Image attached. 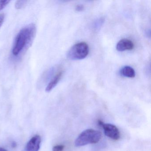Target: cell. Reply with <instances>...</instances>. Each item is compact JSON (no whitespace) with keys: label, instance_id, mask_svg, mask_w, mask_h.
<instances>
[{"label":"cell","instance_id":"obj_1","mask_svg":"<svg viewBox=\"0 0 151 151\" xmlns=\"http://www.w3.org/2000/svg\"><path fill=\"white\" fill-rule=\"evenodd\" d=\"M36 33V26L31 24L23 28L17 34L13 49V54L17 56L30 45Z\"/></svg>","mask_w":151,"mask_h":151},{"label":"cell","instance_id":"obj_2","mask_svg":"<svg viewBox=\"0 0 151 151\" xmlns=\"http://www.w3.org/2000/svg\"><path fill=\"white\" fill-rule=\"evenodd\" d=\"M101 138L100 132L88 129L81 132L75 141V145L81 147L91 144L98 143Z\"/></svg>","mask_w":151,"mask_h":151},{"label":"cell","instance_id":"obj_3","mask_svg":"<svg viewBox=\"0 0 151 151\" xmlns=\"http://www.w3.org/2000/svg\"><path fill=\"white\" fill-rule=\"evenodd\" d=\"M89 52V47L85 42H80L73 45L67 52L68 59L72 60L85 58Z\"/></svg>","mask_w":151,"mask_h":151},{"label":"cell","instance_id":"obj_4","mask_svg":"<svg viewBox=\"0 0 151 151\" xmlns=\"http://www.w3.org/2000/svg\"><path fill=\"white\" fill-rule=\"evenodd\" d=\"M101 127L103 128L104 133L107 137L115 140L120 138V131L115 125L111 124L103 123Z\"/></svg>","mask_w":151,"mask_h":151},{"label":"cell","instance_id":"obj_5","mask_svg":"<svg viewBox=\"0 0 151 151\" xmlns=\"http://www.w3.org/2000/svg\"><path fill=\"white\" fill-rule=\"evenodd\" d=\"M41 142V137L35 135L32 137L26 145L25 151H38Z\"/></svg>","mask_w":151,"mask_h":151},{"label":"cell","instance_id":"obj_6","mask_svg":"<svg viewBox=\"0 0 151 151\" xmlns=\"http://www.w3.org/2000/svg\"><path fill=\"white\" fill-rule=\"evenodd\" d=\"M134 48V44L131 40L127 39H123L117 43L116 49L119 52H124L132 50Z\"/></svg>","mask_w":151,"mask_h":151},{"label":"cell","instance_id":"obj_7","mask_svg":"<svg viewBox=\"0 0 151 151\" xmlns=\"http://www.w3.org/2000/svg\"><path fill=\"white\" fill-rule=\"evenodd\" d=\"M63 74V71L62 70H60V71H58V73L53 78L47 86L46 88V91L47 92L51 91L57 85V84L61 78Z\"/></svg>","mask_w":151,"mask_h":151},{"label":"cell","instance_id":"obj_8","mask_svg":"<svg viewBox=\"0 0 151 151\" xmlns=\"http://www.w3.org/2000/svg\"><path fill=\"white\" fill-rule=\"evenodd\" d=\"M120 74L123 76L131 78L135 77L136 75L134 70L129 66H124L120 70Z\"/></svg>","mask_w":151,"mask_h":151},{"label":"cell","instance_id":"obj_9","mask_svg":"<svg viewBox=\"0 0 151 151\" xmlns=\"http://www.w3.org/2000/svg\"><path fill=\"white\" fill-rule=\"evenodd\" d=\"M104 21H105V20H104V18H102V17L96 20L95 22H94V24H93V28H94V29L96 30L99 29L102 26L103 24L104 23Z\"/></svg>","mask_w":151,"mask_h":151},{"label":"cell","instance_id":"obj_10","mask_svg":"<svg viewBox=\"0 0 151 151\" xmlns=\"http://www.w3.org/2000/svg\"><path fill=\"white\" fill-rule=\"evenodd\" d=\"M27 1H18L16 3L15 7L17 9H20L24 6Z\"/></svg>","mask_w":151,"mask_h":151},{"label":"cell","instance_id":"obj_11","mask_svg":"<svg viewBox=\"0 0 151 151\" xmlns=\"http://www.w3.org/2000/svg\"><path fill=\"white\" fill-rule=\"evenodd\" d=\"M10 2V1H0V11L5 8Z\"/></svg>","mask_w":151,"mask_h":151},{"label":"cell","instance_id":"obj_12","mask_svg":"<svg viewBox=\"0 0 151 151\" xmlns=\"http://www.w3.org/2000/svg\"><path fill=\"white\" fill-rule=\"evenodd\" d=\"M65 146L63 145H57L52 148L53 151H63Z\"/></svg>","mask_w":151,"mask_h":151},{"label":"cell","instance_id":"obj_13","mask_svg":"<svg viewBox=\"0 0 151 151\" xmlns=\"http://www.w3.org/2000/svg\"><path fill=\"white\" fill-rule=\"evenodd\" d=\"M84 9V6L82 5H78L76 7V11L78 12H80L83 11Z\"/></svg>","mask_w":151,"mask_h":151},{"label":"cell","instance_id":"obj_14","mask_svg":"<svg viewBox=\"0 0 151 151\" xmlns=\"http://www.w3.org/2000/svg\"><path fill=\"white\" fill-rule=\"evenodd\" d=\"M5 19V15L3 14H0V28L2 26Z\"/></svg>","mask_w":151,"mask_h":151},{"label":"cell","instance_id":"obj_15","mask_svg":"<svg viewBox=\"0 0 151 151\" xmlns=\"http://www.w3.org/2000/svg\"><path fill=\"white\" fill-rule=\"evenodd\" d=\"M12 146L14 147H17V143L15 142H13V143H12Z\"/></svg>","mask_w":151,"mask_h":151},{"label":"cell","instance_id":"obj_16","mask_svg":"<svg viewBox=\"0 0 151 151\" xmlns=\"http://www.w3.org/2000/svg\"><path fill=\"white\" fill-rule=\"evenodd\" d=\"M0 151H7V150L2 147H0Z\"/></svg>","mask_w":151,"mask_h":151}]
</instances>
